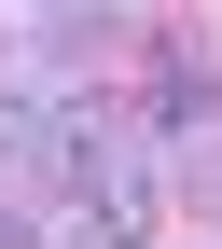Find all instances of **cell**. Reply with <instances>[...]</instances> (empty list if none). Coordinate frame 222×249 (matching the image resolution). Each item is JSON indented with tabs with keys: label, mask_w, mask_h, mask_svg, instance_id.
Segmentation results:
<instances>
[{
	"label": "cell",
	"mask_w": 222,
	"mask_h": 249,
	"mask_svg": "<svg viewBox=\"0 0 222 249\" xmlns=\"http://www.w3.org/2000/svg\"><path fill=\"white\" fill-rule=\"evenodd\" d=\"M153 111L167 124H208V55H153Z\"/></svg>",
	"instance_id": "obj_3"
},
{
	"label": "cell",
	"mask_w": 222,
	"mask_h": 249,
	"mask_svg": "<svg viewBox=\"0 0 222 249\" xmlns=\"http://www.w3.org/2000/svg\"><path fill=\"white\" fill-rule=\"evenodd\" d=\"M70 194H83V249H153V235H167V166H153V139H98V152H83V166H70Z\"/></svg>",
	"instance_id": "obj_1"
},
{
	"label": "cell",
	"mask_w": 222,
	"mask_h": 249,
	"mask_svg": "<svg viewBox=\"0 0 222 249\" xmlns=\"http://www.w3.org/2000/svg\"><path fill=\"white\" fill-rule=\"evenodd\" d=\"M195 194H208V208H222V166H195Z\"/></svg>",
	"instance_id": "obj_5"
},
{
	"label": "cell",
	"mask_w": 222,
	"mask_h": 249,
	"mask_svg": "<svg viewBox=\"0 0 222 249\" xmlns=\"http://www.w3.org/2000/svg\"><path fill=\"white\" fill-rule=\"evenodd\" d=\"M0 249H42V235H28V222H14V208H0Z\"/></svg>",
	"instance_id": "obj_4"
},
{
	"label": "cell",
	"mask_w": 222,
	"mask_h": 249,
	"mask_svg": "<svg viewBox=\"0 0 222 249\" xmlns=\"http://www.w3.org/2000/svg\"><path fill=\"white\" fill-rule=\"evenodd\" d=\"M83 152H98V124H83L70 97H42V83L0 97V180H70Z\"/></svg>",
	"instance_id": "obj_2"
}]
</instances>
